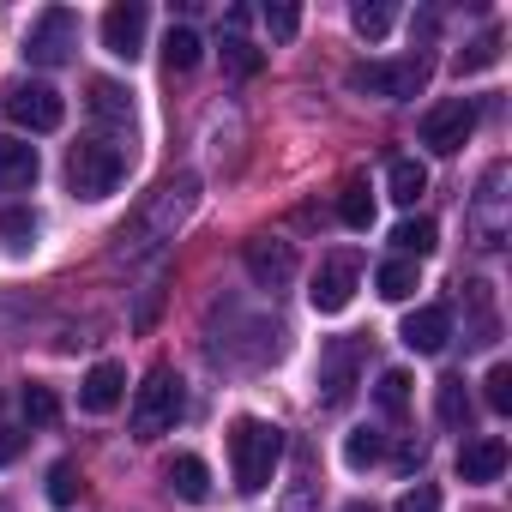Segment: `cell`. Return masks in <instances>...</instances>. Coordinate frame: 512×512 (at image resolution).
Segmentation results:
<instances>
[{
  "mask_svg": "<svg viewBox=\"0 0 512 512\" xmlns=\"http://www.w3.org/2000/svg\"><path fill=\"white\" fill-rule=\"evenodd\" d=\"M398 512H440V488H434V482H416V488L398 500Z\"/></svg>",
  "mask_w": 512,
  "mask_h": 512,
  "instance_id": "cell-36",
  "label": "cell"
},
{
  "mask_svg": "<svg viewBox=\"0 0 512 512\" xmlns=\"http://www.w3.org/2000/svg\"><path fill=\"white\" fill-rule=\"evenodd\" d=\"M464 308H470V332H464V344H470V350H488V344L500 338V320H494V296H488V284H464Z\"/></svg>",
  "mask_w": 512,
  "mask_h": 512,
  "instance_id": "cell-17",
  "label": "cell"
},
{
  "mask_svg": "<svg viewBox=\"0 0 512 512\" xmlns=\"http://www.w3.org/2000/svg\"><path fill=\"white\" fill-rule=\"evenodd\" d=\"M482 398H488V410H494V416H506V410H512V368H506V362H494V368H488Z\"/></svg>",
  "mask_w": 512,
  "mask_h": 512,
  "instance_id": "cell-31",
  "label": "cell"
},
{
  "mask_svg": "<svg viewBox=\"0 0 512 512\" xmlns=\"http://www.w3.org/2000/svg\"><path fill=\"white\" fill-rule=\"evenodd\" d=\"M127 181V151L109 145V139H79L67 151V187L79 199H109L115 187Z\"/></svg>",
  "mask_w": 512,
  "mask_h": 512,
  "instance_id": "cell-4",
  "label": "cell"
},
{
  "mask_svg": "<svg viewBox=\"0 0 512 512\" xmlns=\"http://www.w3.org/2000/svg\"><path fill=\"white\" fill-rule=\"evenodd\" d=\"M356 374H362V344L356 338H332L320 350V368H314V386H320V404L326 410H344L356 398Z\"/></svg>",
  "mask_w": 512,
  "mask_h": 512,
  "instance_id": "cell-7",
  "label": "cell"
},
{
  "mask_svg": "<svg viewBox=\"0 0 512 512\" xmlns=\"http://www.w3.org/2000/svg\"><path fill=\"white\" fill-rule=\"evenodd\" d=\"M500 470H506V440L500 434H482V440H470L458 452V476L464 482H500Z\"/></svg>",
  "mask_w": 512,
  "mask_h": 512,
  "instance_id": "cell-15",
  "label": "cell"
},
{
  "mask_svg": "<svg viewBox=\"0 0 512 512\" xmlns=\"http://www.w3.org/2000/svg\"><path fill=\"white\" fill-rule=\"evenodd\" d=\"M338 217H344L350 229H374V193H368V181H344V193H338Z\"/></svg>",
  "mask_w": 512,
  "mask_h": 512,
  "instance_id": "cell-25",
  "label": "cell"
},
{
  "mask_svg": "<svg viewBox=\"0 0 512 512\" xmlns=\"http://www.w3.org/2000/svg\"><path fill=\"white\" fill-rule=\"evenodd\" d=\"M19 452H25V434L19 428H0V464H13Z\"/></svg>",
  "mask_w": 512,
  "mask_h": 512,
  "instance_id": "cell-37",
  "label": "cell"
},
{
  "mask_svg": "<svg viewBox=\"0 0 512 512\" xmlns=\"http://www.w3.org/2000/svg\"><path fill=\"white\" fill-rule=\"evenodd\" d=\"M434 416H440L446 428H470V392H464L458 374H446V380L434 386Z\"/></svg>",
  "mask_w": 512,
  "mask_h": 512,
  "instance_id": "cell-20",
  "label": "cell"
},
{
  "mask_svg": "<svg viewBox=\"0 0 512 512\" xmlns=\"http://www.w3.org/2000/svg\"><path fill=\"white\" fill-rule=\"evenodd\" d=\"M374 284H380V296H386V302H410V296L422 290V278H416V260H386V266L374 272Z\"/></svg>",
  "mask_w": 512,
  "mask_h": 512,
  "instance_id": "cell-23",
  "label": "cell"
},
{
  "mask_svg": "<svg viewBox=\"0 0 512 512\" xmlns=\"http://www.w3.org/2000/svg\"><path fill=\"white\" fill-rule=\"evenodd\" d=\"M169 488L187 500V506H199V500H211V470H205V458H193V452H181L175 464H169Z\"/></svg>",
  "mask_w": 512,
  "mask_h": 512,
  "instance_id": "cell-18",
  "label": "cell"
},
{
  "mask_svg": "<svg viewBox=\"0 0 512 512\" xmlns=\"http://www.w3.org/2000/svg\"><path fill=\"white\" fill-rule=\"evenodd\" d=\"M0 109H7V121H13V127H31V133H55V127L67 121L61 91H55V85H43V79H13V85H7V97H0Z\"/></svg>",
  "mask_w": 512,
  "mask_h": 512,
  "instance_id": "cell-5",
  "label": "cell"
},
{
  "mask_svg": "<svg viewBox=\"0 0 512 512\" xmlns=\"http://www.w3.org/2000/svg\"><path fill=\"white\" fill-rule=\"evenodd\" d=\"M73 49H79V19H73L67 7L37 13L31 37H25V55H31L37 67H61V61H73Z\"/></svg>",
  "mask_w": 512,
  "mask_h": 512,
  "instance_id": "cell-9",
  "label": "cell"
},
{
  "mask_svg": "<svg viewBox=\"0 0 512 512\" xmlns=\"http://www.w3.org/2000/svg\"><path fill=\"white\" fill-rule=\"evenodd\" d=\"M398 338H404V350H416V356H440L446 338H452V314H446V308H416V314L398 326Z\"/></svg>",
  "mask_w": 512,
  "mask_h": 512,
  "instance_id": "cell-13",
  "label": "cell"
},
{
  "mask_svg": "<svg viewBox=\"0 0 512 512\" xmlns=\"http://www.w3.org/2000/svg\"><path fill=\"white\" fill-rule=\"evenodd\" d=\"M428 85V61H362V67H350V91H368V97H392V103H404V97H416Z\"/></svg>",
  "mask_w": 512,
  "mask_h": 512,
  "instance_id": "cell-6",
  "label": "cell"
},
{
  "mask_svg": "<svg viewBox=\"0 0 512 512\" xmlns=\"http://www.w3.org/2000/svg\"><path fill=\"white\" fill-rule=\"evenodd\" d=\"M350 25H356V31H362L368 43H380V37L392 31V7H380V0H362V7L350 13Z\"/></svg>",
  "mask_w": 512,
  "mask_h": 512,
  "instance_id": "cell-30",
  "label": "cell"
},
{
  "mask_svg": "<svg viewBox=\"0 0 512 512\" xmlns=\"http://www.w3.org/2000/svg\"><path fill=\"white\" fill-rule=\"evenodd\" d=\"M380 458H386V434H380V428H350L344 464H350V470H368V464H380Z\"/></svg>",
  "mask_w": 512,
  "mask_h": 512,
  "instance_id": "cell-26",
  "label": "cell"
},
{
  "mask_svg": "<svg viewBox=\"0 0 512 512\" xmlns=\"http://www.w3.org/2000/svg\"><path fill=\"white\" fill-rule=\"evenodd\" d=\"M37 145H25V139H0V193H25V187H37Z\"/></svg>",
  "mask_w": 512,
  "mask_h": 512,
  "instance_id": "cell-16",
  "label": "cell"
},
{
  "mask_svg": "<svg viewBox=\"0 0 512 512\" xmlns=\"http://www.w3.org/2000/svg\"><path fill=\"white\" fill-rule=\"evenodd\" d=\"M266 31H272L278 43H290V37L302 31V7H290V0H272V7H266Z\"/></svg>",
  "mask_w": 512,
  "mask_h": 512,
  "instance_id": "cell-32",
  "label": "cell"
},
{
  "mask_svg": "<svg viewBox=\"0 0 512 512\" xmlns=\"http://www.w3.org/2000/svg\"><path fill=\"white\" fill-rule=\"evenodd\" d=\"M181 410H187L181 374H175L169 362H157V368L139 380V392H133V434H139V440H157V434H169V428L181 422Z\"/></svg>",
  "mask_w": 512,
  "mask_h": 512,
  "instance_id": "cell-3",
  "label": "cell"
},
{
  "mask_svg": "<svg viewBox=\"0 0 512 512\" xmlns=\"http://www.w3.org/2000/svg\"><path fill=\"white\" fill-rule=\"evenodd\" d=\"M193 205H199V181H193V175H169V181H157L151 199H145V205L133 211V223L121 229V253H145V247L175 241V229L193 217Z\"/></svg>",
  "mask_w": 512,
  "mask_h": 512,
  "instance_id": "cell-1",
  "label": "cell"
},
{
  "mask_svg": "<svg viewBox=\"0 0 512 512\" xmlns=\"http://www.w3.org/2000/svg\"><path fill=\"white\" fill-rule=\"evenodd\" d=\"M199 55H205V43H199L187 25H169V37H163V67H169V73H193Z\"/></svg>",
  "mask_w": 512,
  "mask_h": 512,
  "instance_id": "cell-21",
  "label": "cell"
},
{
  "mask_svg": "<svg viewBox=\"0 0 512 512\" xmlns=\"http://www.w3.org/2000/svg\"><path fill=\"white\" fill-rule=\"evenodd\" d=\"M0 235H7L13 247H31V241H37V211L7 205V211H0Z\"/></svg>",
  "mask_w": 512,
  "mask_h": 512,
  "instance_id": "cell-29",
  "label": "cell"
},
{
  "mask_svg": "<svg viewBox=\"0 0 512 512\" xmlns=\"http://www.w3.org/2000/svg\"><path fill=\"white\" fill-rule=\"evenodd\" d=\"M121 398H127V368H121V362H97V368L85 374V386H79V404H85L91 416L115 410Z\"/></svg>",
  "mask_w": 512,
  "mask_h": 512,
  "instance_id": "cell-14",
  "label": "cell"
},
{
  "mask_svg": "<svg viewBox=\"0 0 512 512\" xmlns=\"http://www.w3.org/2000/svg\"><path fill=\"white\" fill-rule=\"evenodd\" d=\"M91 115H103L115 127H133V103H127V91L115 79H91Z\"/></svg>",
  "mask_w": 512,
  "mask_h": 512,
  "instance_id": "cell-22",
  "label": "cell"
},
{
  "mask_svg": "<svg viewBox=\"0 0 512 512\" xmlns=\"http://www.w3.org/2000/svg\"><path fill=\"white\" fill-rule=\"evenodd\" d=\"M25 416H31L37 428H49V422L61 416V398H55L49 386H25Z\"/></svg>",
  "mask_w": 512,
  "mask_h": 512,
  "instance_id": "cell-33",
  "label": "cell"
},
{
  "mask_svg": "<svg viewBox=\"0 0 512 512\" xmlns=\"http://www.w3.org/2000/svg\"><path fill=\"white\" fill-rule=\"evenodd\" d=\"M278 464H284V428L278 422H260V416L229 422V470H235L241 494H266Z\"/></svg>",
  "mask_w": 512,
  "mask_h": 512,
  "instance_id": "cell-2",
  "label": "cell"
},
{
  "mask_svg": "<svg viewBox=\"0 0 512 512\" xmlns=\"http://www.w3.org/2000/svg\"><path fill=\"white\" fill-rule=\"evenodd\" d=\"M422 458H428V446H422V440H404V446H398V470H416Z\"/></svg>",
  "mask_w": 512,
  "mask_h": 512,
  "instance_id": "cell-38",
  "label": "cell"
},
{
  "mask_svg": "<svg viewBox=\"0 0 512 512\" xmlns=\"http://www.w3.org/2000/svg\"><path fill=\"white\" fill-rule=\"evenodd\" d=\"M494 61H500V31H482V37L458 55V73H488Z\"/></svg>",
  "mask_w": 512,
  "mask_h": 512,
  "instance_id": "cell-28",
  "label": "cell"
},
{
  "mask_svg": "<svg viewBox=\"0 0 512 512\" xmlns=\"http://www.w3.org/2000/svg\"><path fill=\"white\" fill-rule=\"evenodd\" d=\"M470 133H476V103H470V97H446V103H434V109L422 115V145H428L434 157L464 151Z\"/></svg>",
  "mask_w": 512,
  "mask_h": 512,
  "instance_id": "cell-8",
  "label": "cell"
},
{
  "mask_svg": "<svg viewBox=\"0 0 512 512\" xmlns=\"http://www.w3.org/2000/svg\"><path fill=\"white\" fill-rule=\"evenodd\" d=\"M145 25H151V13L139 7V0H121V7L103 13V49H109L115 61H133V55L145 49Z\"/></svg>",
  "mask_w": 512,
  "mask_h": 512,
  "instance_id": "cell-12",
  "label": "cell"
},
{
  "mask_svg": "<svg viewBox=\"0 0 512 512\" xmlns=\"http://www.w3.org/2000/svg\"><path fill=\"white\" fill-rule=\"evenodd\" d=\"M374 398H380L386 416H404V410H410V374H404V368H386L380 386H374Z\"/></svg>",
  "mask_w": 512,
  "mask_h": 512,
  "instance_id": "cell-27",
  "label": "cell"
},
{
  "mask_svg": "<svg viewBox=\"0 0 512 512\" xmlns=\"http://www.w3.org/2000/svg\"><path fill=\"white\" fill-rule=\"evenodd\" d=\"M223 67H229L235 79L260 73V49H253V43H241V37H229V43H223Z\"/></svg>",
  "mask_w": 512,
  "mask_h": 512,
  "instance_id": "cell-35",
  "label": "cell"
},
{
  "mask_svg": "<svg viewBox=\"0 0 512 512\" xmlns=\"http://www.w3.org/2000/svg\"><path fill=\"white\" fill-rule=\"evenodd\" d=\"M241 266H247V278L260 284V290H284V284L296 278V247L260 235V241H247V247H241Z\"/></svg>",
  "mask_w": 512,
  "mask_h": 512,
  "instance_id": "cell-11",
  "label": "cell"
},
{
  "mask_svg": "<svg viewBox=\"0 0 512 512\" xmlns=\"http://www.w3.org/2000/svg\"><path fill=\"white\" fill-rule=\"evenodd\" d=\"M79 488H85V482H79V470L61 458V464L49 470V500H55V506H73V500H79Z\"/></svg>",
  "mask_w": 512,
  "mask_h": 512,
  "instance_id": "cell-34",
  "label": "cell"
},
{
  "mask_svg": "<svg viewBox=\"0 0 512 512\" xmlns=\"http://www.w3.org/2000/svg\"><path fill=\"white\" fill-rule=\"evenodd\" d=\"M344 512H374V506H368V500H350V506H344Z\"/></svg>",
  "mask_w": 512,
  "mask_h": 512,
  "instance_id": "cell-39",
  "label": "cell"
},
{
  "mask_svg": "<svg viewBox=\"0 0 512 512\" xmlns=\"http://www.w3.org/2000/svg\"><path fill=\"white\" fill-rule=\"evenodd\" d=\"M386 187H392L398 205H416V199L428 193V169H422L416 157H392V163H386Z\"/></svg>",
  "mask_w": 512,
  "mask_h": 512,
  "instance_id": "cell-19",
  "label": "cell"
},
{
  "mask_svg": "<svg viewBox=\"0 0 512 512\" xmlns=\"http://www.w3.org/2000/svg\"><path fill=\"white\" fill-rule=\"evenodd\" d=\"M392 247H398V253H410V260H422V253H434V247H440V229H434L428 217H404V223L392 229Z\"/></svg>",
  "mask_w": 512,
  "mask_h": 512,
  "instance_id": "cell-24",
  "label": "cell"
},
{
  "mask_svg": "<svg viewBox=\"0 0 512 512\" xmlns=\"http://www.w3.org/2000/svg\"><path fill=\"white\" fill-rule=\"evenodd\" d=\"M356 284H362V260H356V253H332V260H320V272H314L308 302L320 314H344L350 296H356Z\"/></svg>",
  "mask_w": 512,
  "mask_h": 512,
  "instance_id": "cell-10",
  "label": "cell"
}]
</instances>
